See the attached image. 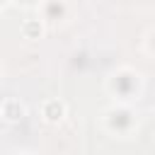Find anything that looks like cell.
Masks as SVG:
<instances>
[{
  "instance_id": "cell-7",
  "label": "cell",
  "mask_w": 155,
  "mask_h": 155,
  "mask_svg": "<svg viewBox=\"0 0 155 155\" xmlns=\"http://www.w3.org/2000/svg\"><path fill=\"white\" fill-rule=\"evenodd\" d=\"M143 51H145L148 56H153V58H155V24L143 34Z\"/></svg>"
},
{
  "instance_id": "cell-6",
  "label": "cell",
  "mask_w": 155,
  "mask_h": 155,
  "mask_svg": "<svg viewBox=\"0 0 155 155\" xmlns=\"http://www.w3.org/2000/svg\"><path fill=\"white\" fill-rule=\"evenodd\" d=\"M46 27H48V24H46L39 15H34V17H27V19L19 22V34H22L24 39H29V41H36V39H44Z\"/></svg>"
},
{
  "instance_id": "cell-4",
  "label": "cell",
  "mask_w": 155,
  "mask_h": 155,
  "mask_svg": "<svg viewBox=\"0 0 155 155\" xmlns=\"http://www.w3.org/2000/svg\"><path fill=\"white\" fill-rule=\"evenodd\" d=\"M39 114H41V121H46L48 126H58L68 116V104L61 97H48L39 104Z\"/></svg>"
},
{
  "instance_id": "cell-5",
  "label": "cell",
  "mask_w": 155,
  "mask_h": 155,
  "mask_svg": "<svg viewBox=\"0 0 155 155\" xmlns=\"http://www.w3.org/2000/svg\"><path fill=\"white\" fill-rule=\"evenodd\" d=\"M0 116L5 124H19L27 119V104L19 97H5L0 102Z\"/></svg>"
},
{
  "instance_id": "cell-3",
  "label": "cell",
  "mask_w": 155,
  "mask_h": 155,
  "mask_svg": "<svg viewBox=\"0 0 155 155\" xmlns=\"http://www.w3.org/2000/svg\"><path fill=\"white\" fill-rule=\"evenodd\" d=\"M36 15L46 22V24H61L68 19L70 15V5L65 0H44L36 5Z\"/></svg>"
},
{
  "instance_id": "cell-2",
  "label": "cell",
  "mask_w": 155,
  "mask_h": 155,
  "mask_svg": "<svg viewBox=\"0 0 155 155\" xmlns=\"http://www.w3.org/2000/svg\"><path fill=\"white\" fill-rule=\"evenodd\" d=\"M140 126V114L133 104H109L102 111V128L114 138H131Z\"/></svg>"
},
{
  "instance_id": "cell-1",
  "label": "cell",
  "mask_w": 155,
  "mask_h": 155,
  "mask_svg": "<svg viewBox=\"0 0 155 155\" xmlns=\"http://www.w3.org/2000/svg\"><path fill=\"white\" fill-rule=\"evenodd\" d=\"M143 73L133 65H116L104 78V92L114 104H133L143 97Z\"/></svg>"
},
{
  "instance_id": "cell-8",
  "label": "cell",
  "mask_w": 155,
  "mask_h": 155,
  "mask_svg": "<svg viewBox=\"0 0 155 155\" xmlns=\"http://www.w3.org/2000/svg\"><path fill=\"white\" fill-rule=\"evenodd\" d=\"M12 155H36V153H31V150H17V153H12Z\"/></svg>"
}]
</instances>
